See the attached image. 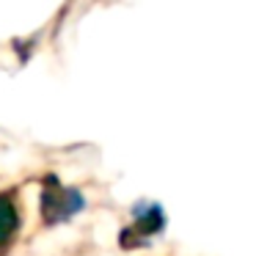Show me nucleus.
Listing matches in <instances>:
<instances>
[{
	"mask_svg": "<svg viewBox=\"0 0 256 256\" xmlns=\"http://www.w3.org/2000/svg\"><path fill=\"white\" fill-rule=\"evenodd\" d=\"M20 232V212L8 193H0V254H6L14 234Z\"/></svg>",
	"mask_w": 256,
	"mask_h": 256,
	"instance_id": "obj_3",
	"label": "nucleus"
},
{
	"mask_svg": "<svg viewBox=\"0 0 256 256\" xmlns=\"http://www.w3.org/2000/svg\"><path fill=\"white\" fill-rule=\"evenodd\" d=\"M132 215H135V223L132 226L138 228L144 237H154L166 228V212L160 210V204H135L132 206Z\"/></svg>",
	"mask_w": 256,
	"mask_h": 256,
	"instance_id": "obj_2",
	"label": "nucleus"
},
{
	"mask_svg": "<svg viewBox=\"0 0 256 256\" xmlns=\"http://www.w3.org/2000/svg\"><path fill=\"white\" fill-rule=\"evenodd\" d=\"M86 206V198L80 190L64 188L56 176L44 179V193H42V215H44V223H61L69 220L72 215H78Z\"/></svg>",
	"mask_w": 256,
	"mask_h": 256,
	"instance_id": "obj_1",
	"label": "nucleus"
}]
</instances>
